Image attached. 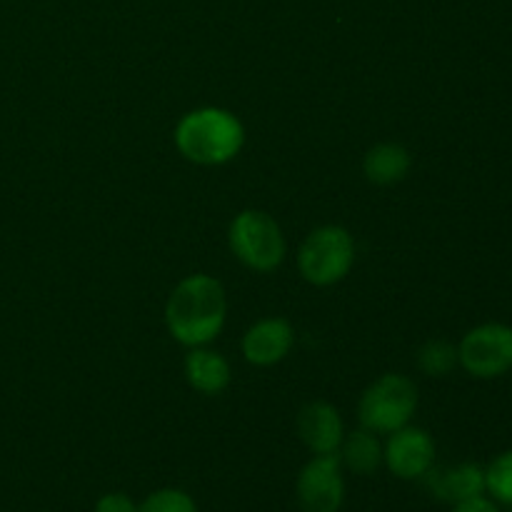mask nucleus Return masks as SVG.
I'll return each mask as SVG.
<instances>
[{
	"label": "nucleus",
	"instance_id": "obj_1",
	"mask_svg": "<svg viewBox=\"0 0 512 512\" xmlns=\"http://www.w3.org/2000/svg\"><path fill=\"white\" fill-rule=\"evenodd\" d=\"M228 313V300L220 280L213 275H188L175 285L165 305L170 335L188 348L208 345L220 335Z\"/></svg>",
	"mask_w": 512,
	"mask_h": 512
},
{
	"label": "nucleus",
	"instance_id": "obj_2",
	"mask_svg": "<svg viewBox=\"0 0 512 512\" xmlns=\"http://www.w3.org/2000/svg\"><path fill=\"white\" fill-rule=\"evenodd\" d=\"M243 143V123L223 108H198L175 125V145L190 163L223 165L240 153Z\"/></svg>",
	"mask_w": 512,
	"mask_h": 512
},
{
	"label": "nucleus",
	"instance_id": "obj_3",
	"mask_svg": "<svg viewBox=\"0 0 512 512\" xmlns=\"http://www.w3.org/2000/svg\"><path fill=\"white\" fill-rule=\"evenodd\" d=\"M418 410V388L405 375L388 373L375 380L358 403V418L365 430L395 433L405 428Z\"/></svg>",
	"mask_w": 512,
	"mask_h": 512
},
{
	"label": "nucleus",
	"instance_id": "obj_4",
	"mask_svg": "<svg viewBox=\"0 0 512 512\" xmlns=\"http://www.w3.org/2000/svg\"><path fill=\"white\" fill-rule=\"evenodd\" d=\"M355 263V240L340 225H323L313 230L300 245L298 268L308 283L333 285L350 273Z\"/></svg>",
	"mask_w": 512,
	"mask_h": 512
},
{
	"label": "nucleus",
	"instance_id": "obj_5",
	"mask_svg": "<svg viewBox=\"0 0 512 512\" xmlns=\"http://www.w3.org/2000/svg\"><path fill=\"white\" fill-rule=\"evenodd\" d=\"M228 240L235 258L258 273H270L285 258L283 230L263 210H243L235 215Z\"/></svg>",
	"mask_w": 512,
	"mask_h": 512
},
{
	"label": "nucleus",
	"instance_id": "obj_6",
	"mask_svg": "<svg viewBox=\"0 0 512 512\" xmlns=\"http://www.w3.org/2000/svg\"><path fill=\"white\" fill-rule=\"evenodd\" d=\"M458 365L478 380L503 378L512 370V328L505 323L475 325L458 345Z\"/></svg>",
	"mask_w": 512,
	"mask_h": 512
},
{
	"label": "nucleus",
	"instance_id": "obj_7",
	"mask_svg": "<svg viewBox=\"0 0 512 512\" xmlns=\"http://www.w3.org/2000/svg\"><path fill=\"white\" fill-rule=\"evenodd\" d=\"M295 495L305 512H338L345 500V480L338 455H315L300 470Z\"/></svg>",
	"mask_w": 512,
	"mask_h": 512
},
{
	"label": "nucleus",
	"instance_id": "obj_8",
	"mask_svg": "<svg viewBox=\"0 0 512 512\" xmlns=\"http://www.w3.org/2000/svg\"><path fill=\"white\" fill-rule=\"evenodd\" d=\"M383 460L390 473L400 480L425 478L435 463V440L428 430L405 425L390 433L388 445L383 448Z\"/></svg>",
	"mask_w": 512,
	"mask_h": 512
},
{
	"label": "nucleus",
	"instance_id": "obj_9",
	"mask_svg": "<svg viewBox=\"0 0 512 512\" xmlns=\"http://www.w3.org/2000/svg\"><path fill=\"white\" fill-rule=\"evenodd\" d=\"M298 433L300 440L308 445L310 453L315 455H338L345 438L340 413L330 403H323V400L305 405L300 410Z\"/></svg>",
	"mask_w": 512,
	"mask_h": 512
},
{
	"label": "nucleus",
	"instance_id": "obj_10",
	"mask_svg": "<svg viewBox=\"0 0 512 512\" xmlns=\"http://www.w3.org/2000/svg\"><path fill=\"white\" fill-rule=\"evenodd\" d=\"M295 343L293 325L283 318L258 320L248 333L243 335V355L248 363L268 368L280 363L290 353Z\"/></svg>",
	"mask_w": 512,
	"mask_h": 512
},
{
	"label": "nucleus",
	"instance_id": "obj_11",
	"mask_svg": "<svg viewBox=\"0 0 512 512\" xmlns=\"http://www.w3.org/2000/svg\"><path fill=\"white\" fill-rule=\"evenodd\" d=\"M425 478H428L430 490L448 503H463V500L485 495V468H480L478 463H460L440 473L430 470Z\"/></svg>",
	"mask_w": 512,
	"mask_h": 512
},
{
	"label": "nucleus",
	"instance_id": "obj_12",
	"mask_svg": "<svg viewBox=\"0 0 512 512\" xmlns=\"http://www.w3.org/2000/svg\"><path fill=\"white\" fill-rule=\"evenodd\" d=\"M185 378L198 393L218 395L230 385V365L223 355L200 345L185 358Z\"/></svg>",
	"mask_w": 512,
	"mask_h": 512
},
{
	"label": "nucleus",
	"instance_id": "obj_13",
	"mask_svg": "<svg viewBox=\"0 0 512 512\" xmlns=\"http://www.w3.org/2000/svg\"><path fill=\"white\" fill-rule=\"evenodd\" d=\"M410 153L400 143H378L365 153V178L375 185H395L410 173Z\"/></svg>",
	"mask_w": 512,
	"mask_h": 512
},
{
	"label": "nucleus",
	"instance_id": "obj_14",
	"mask_svg": "<svg viewBox=\"0 0 512 512\" xmlns=\"http://www.w3.org/2000/svg\"><path fill=\"white\" fill-rule=\"evenodd\" d=\"M340 458L353 473L370 475L383 463V445L373 430H355L348 438H343L340 445Z\"/></svg>",
	"mask_w": 512,
	"mask_h": 512
},
{
	"label": "nucleus",
	"instance_id": "obj_15",
	"mask_svg": "<svg viewBox=\"0 0 512 512\" xmlns=\"http://www.w3.org/2000/svg\"><path fill=\"white\" fill-rule=\"evenodd\" d=\"M458 365V348L448 340H428L418 350V368L430 378H445Z\"/></svg>",
	"mask_w": 512,
	"mask_h": 512
},
{
	"label": "nucleus",
	"instance_id": "obj_16",
	"mask_svg": "<svg viewBox=\"0 0 512 512\" xmlns=\"http://www.w3.org/2000/svg\"><path fill=\"white\" fill-rule=\"evenodd\" d=\"M485 493L498 505L512 508V450L495 455L485 468Z\"/></svg>",
	"mask_w": 512,
	"mask_h": 512
},
{
	"label": "nucleus",
	"instance_id": "obj_17",
	"mask_svg": "<svg viewBox=\"0 0 512 512\" xmlns=\"http://www.w3.org/2000/svg\"><path fill=\"white\" fill-rule=\"evenodd\" d=\"M138 512H198V505L185 490L163 488L150 493L138 505Z\"/></svg>",
	"mask_w": 512,
	"mask_h": 512
},
{
	"label": "nucleus",
	"instance_id": "obj_18",
	"mask_svg": "<svg viewBox=\"0 0 512 512\" xmlns=\"http://www.w3.org/2000/svg\"><path fill=\"white\" fill-rule=\"evenodd\" d=\"M95 512H138V505L125 493H108L95 503Z\"/></svg>",
	"mask_w": 512,
	"mask_h": 512
},
{
	"label": "nucleus",
	"instance_id": "obj_19",
	"mask_svg": "<svg viewBox=\"0 0 512 512\" xmlns=\"http://www.w3.org/2000/svg\"><path fill=\"white\" fill-rule=\"evenodd\" d=\"M453 512H500V505L495 500L478 495V498L463 500V503H455Z\"/></svg>",
	"mask_w": 512,
	"mask_h": 512
}]
</instances>
